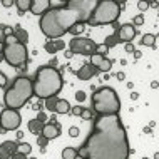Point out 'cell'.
Listing matches in <instances>:
<instances>
[{"label": "cell", "mask_w": 159, "mask_h": 159, "mask_svg": "<svg viewBox=\"0 0 159 159\" xmlns=\"http://www.w3.org/2000/svg\"><path fill=\"white\" fill-rule=\"evenodd\" d=\"M10 159H29L27 156H25V154H22V152H15L14 156H12Z\"/></svg>", "instance_id": "39"}, {"label": "cell", "mask_w": 159, "mask_h": 159, "mask_svg": "<svg viewBox=\"0 0 159 159\" xmlns=\"http://www.w3.org/2000/svg\"><path fill=\"white\" fill-rule=\"evenodd\" d=\"M40 107H42V104H40V102H37V104L32 106V109H34V111H40Z\"/></svg>", "instance_id": "45"}, {"label": "cell", "mask_w": 159, "mask_h": 159, "mask_svg": "<svg viewBox=\"0 0 159 159\" xmlns=\"http://www.w3.org/2000/svg\"><path fill=\"white\" fill-rule=\"evenodd\" d=\"M37 143H39V146H40V148H45L47 143H49V139H47V137H44V136H39V137H37Z\"/></svg>", "instance_id": "33"}, {"label": "cell", "mask_w": 159, "mask_h": 159, "mask_svg": "<svg viewBox=\"0 0 159 159\" xmlns=\"http://www.w3.org/2000/svg\"><path fill=\"white\" fill-rule=\"evenodd\" d=\"M91 64L97 69V70L109 72L111 69H112L114 62L111 61V59H107V57H102V55H99V54H94V55H91Z\"/></svg>", "instance_id": "11"}, {"label": "cell", "mask_w": 159, "mask_h": 159, "mask_svg": "<svg viewBox=\"0 0 159 159\" xmlns=\"http://www.w3.org/2000/svg\"><path fill=\"white\" fill-rule=\"evenodd\" d=\"M99 0H69L61 8H49L40 19L42 34L55 40L69 32L75 24H87Z\"/></svg>", "instance_id": "2"}, {"label": "cell", "mask_w": 159, "mask_h": 159, "mask_svg": "<svg viewBox=\"0 0 159 159\" xmlns=\"http://www.w3.org/2000/svg\"><path fill=\"white\" fill-rule=\"evenodd\" d=\"M139 99V94L137 92H131V101H137Z\"/></svg>", "instance_id": "44"}, {"label": "cell", "mask_w": 159, "mask_h": 159, "mask_svg": "<svg viewBox=\"0 0 159 159\" xmlns=\"http://www.w3.org/2000/svg\"><path fill=\"white\" fill-rule=\"evenodd\" d=\"M116 79H117V80H124V79H126V74H124V72H117V74H116Z\"/></svg>", "instance_id": "42"}, {"label": "cell", "mask_w": 159, "mask_h": 159, "mask_svg": "<svg viewBox=\"0 0 159 159\" xmlns=\"http://www.w3.org/2000/svg\"><path fill=\"white\" fill-rule=\"evenodd\" d=\"M37 121H40V122H44L45 124V121H47V116H45V112H42V111H39V114H37Z\"/></svg>", "instance_id": "36"}, {"label": "cell", "mask_w": 159, "mask_h": 159, "mask_svg": "<svg viewBox=\"0 0 159 159\" xmlns=\"http://www.w3.org/2000/svg\"><path fill=\"white\" fill-rule=\"evenodd\" d=\"M143 24H144V15L143 14L136 15L134 19H132V25H143Z\"/></svg>", "instance_id": "30"}, {"label": "cell", "mask_w": 159, "mask_h": 159, "mask_svg": "<svg viewBox=\"0 0 159 159\" xmlns=\"http://www.w3.org/2000/svg\"><path fill=\"white\" fill-rule=\"evenodd\" d=\"M92 111L97 116L119 114L121 101L117 97V92L112 87H99L92 94Z\"/></svg>", "instance_id": "5"}, {"label": "cell", "mask_w": 159, "mask_h": 159, "mask_svg": "<svg viewBox=\"0 0 159 159\" xmlns=\"http://www.w3.org/2000/svg\"><path fill=\"white\" fill-rule=\"evenodd\" d=\"M34 82V94L39 99H49L54 97L61 92L62 85H64V79L61 75V72L52 66H44L37 70L35 79Z\"/></svg>", "instance_id": "3"}, {"label": "cell", "mask_w": 159, "mask_h": 159, "mask_svg": "<svg viewBox=\"0 0 159 159\" xmlns=\"http://www.w3.org/2000/svg\"><path fill=\"white\" fill-rule=\"evenodd\" d=\"M149 5H151V7H159V2H151Z\"/></svg>", "instance_id": "50"}, {"label": "cell", "mask_w": 159, "mask_h": 159, "mask_svg": "<svg viewBox=\"0 0 159 159\" xmlns=\"http://www.w3.org/2000/svg\"><path fill=\"white\" fill-rule=\"evenodd\" d=\"M2 30L5 32V37H7V35H10V34H14V30H12L10 27H7V25H2Z\"/></svg>", "instance_id": "41"}, {"label": "cell", "mask_w": 159, "mask_h": 159, "mask_svg": "<svg viewBox=\"0 0 159 159\" xmlns=\"http://www.w3.org/2000/svg\"><path fill=\"white\" fill-rule=\"evenodd\" d=\"M79 157V149L75 148H66L62 151V159H77Z\"/></svg>", "instance_id": "22"}, {"label": "cell", "mask_w": 159, "mask_h": 159, "mask_svg": "<svg viewBox=\"0 0 159 159\" xmlns=\"http://www.w3.org/2000/svg\"><path fill=\"white\" fill-rule=\"evenodd\" d=\"M131 148L119 114L96 116L91 134L79 148L82 159H129Z\"/></svg>", "instance_id": "1"}, {"label": "cell", "mask_w": 159, "mask_h": 159, "mask_svg": "<svg viewBox=\"0 0 159 159\" xmlns=\"http://www.w3.org/2000/svg\"><path fill=\"white\" fill-rule=\"evenodd\" d=\"M85 25H87V24H75L74 27H72L70 30H69V34H72L74 37H79L80 34L85 30Z\"/></svg>", "instance_id": "24"}, {"label": "cell", "mask_w": 159, "mask_h": 159, "mask_svg": "<svg viewBox=\"0 0 159 159\" xmlns=\"http://www.w3.org/2000/svg\"><path fill=\"white\" fill-rule=\"evenodd\" d=\"M154 159H159V152H156V154H154Z\"/></svg>", "instance_id": "51"}, {"label": "cell", "mask_w": 159, "mask_h": 159, "mask_svg": "<svg viewBox=\"0 0 159 159\" xmlns=\"http://www.w3.org/2000/svg\"><path fill=\"white\" fill-rule=\"evenodd\" d=\"M3 57L5 61L14 67H22L29 59V50H27V45L25 44H12V45H5L3 49Z\"/></svg>", "instance_id": "7"}, {"label": "cell", "mask_w": 159, "mask_h": 159, "mask_svg": "<svg viewBox=\"0 0 159 159\" xmlns=\"http://www.w3.org/2000/svg\"><path fill=\"white\" fill-rule=\"evenodd\" d=\"M70 104L66 101V99H59L57 106H55V114H69L70 112Z\"/></svg>", "instance_id": "18"}, {"label": "cell", "mask_w": 159, "mask_h": 159, "mask_svg": "<svg viewBox=\"0 0 159 159\" xmlns=\"http://www.w3.org/2000/svg\"><path fill=\"white\" fill-rule=\"evenodd\" d=\"M80 119H84V121H89V119H92V109H82Z\"/></svg>", "instance_id": "29"}, {"label": "cell", "mask_w": 159, "mask_h": 159, "mask_svg": "<svg viewBox=\"0 0 159 159\" xmlns=\"http://www.w3.org/2000/svg\"><path fill=\"white\" fill-rule=\"evenodd\" d=\"M15 152H19V143H15V141H3L0 144V159H10Z\"/></svg>", "instance_id": "12"}, {"label": "cell", "mask_w": 159, "mask_h": 159, "mask_svg": "<svg viewBox=\"0 0 159 159\" xmlns=\"http://www.w3.org/2000/svg\"><path fill=\"white\" fill-rule=\"evenodd\" d=\"M97 49V44L92 39H85V37H74L69 44V50H72L74 54H80V55H94Z\"/></svg>", "instance_id": "9"}, {"label": "cell", "mask_w": 159, "mask_h": 159, "mask_svg": "<svg viewBox=\"0 0 159 159\" xmlns=\"http://www.w3.org/2000/svg\"><path fill=\"white\" fill-rule=\"evenodd\" d=\"M121 15V5L116 0H99L92 17L89 19V25H104V24H116Z\"/></svg>", "instance_id": "6"}, {"label": "cell", "mask_w": 159, "mask_h": 159, "mask_svg": "<svg viewBox=\"0 0 159 159\" xmlns=\"http://www.w3.org/2000/svg\"><path fill=\"white\" fill-rule=\"evenodd\" d=\"M50 8V0H34L30 12L34 15H44Z\"/></svg>", "instance_id": "15"}, {"label": "cell", "mask_w": 159, "mask_h": 159, "mask_svg": "<svg viewBox=\"0 0 159 159\" xmlns=\"http://www.w3.org/2000/svg\"><path fill=\"white\" fill-rule=\"evenodd\" d=\"M0 42H2V39H0Z\"/></svg>", "instance_id": "54"}, {"label": "cell", "mask_w": 159, "mask_h": 159, "mask_svg": "<svg viewBox=\"0 0 159 159\" xmlns=\"http://www.w3.org/2000/svg\"><path fill=\"white\" fill-rule=\"evenodd\" d=\"M97 72L99 70L92 66L91 62H85V64H82V67L77 70V77H79L80 80H89V79H92Z\"/></svg>", "instance_id": "14"}, {"label": "cell", "mask_w": 159, "mask_h": 159, "mask_svg": "<svg viewBox=\"0 0 159 159\" xmlns=\"http://www.w3.org/2000/svg\"><path fill=\"white\" fill-rule=\"evenodd\" d=\"M74 57V52L72 50H66V59H72Z\"/></svg>", "instance_id": "43"}, {"label": "cell", "mask_w": 159, "mask_h": 159, "mask_svg": "<svg viewBox=\"0 0 159 159\" xmlns=\"http://www.w3.org/2000/svg\"><path fill=\"white\" fill-rule=\"evenodd\" d=\"M29 159H37V157H29Z\"/></svg>", "instance_id": "52"}, {"label": "cell", "mask_w": 159, "mask_h": 159, "mask_svg": "<svg viewBox=\"0 0 159 159\" xmlns=\"http://www.w3.org/2000/svg\"><path fill=\"white\" fill-rule=\"evenodd\" d=\"M139 44L146 45V47H154V45H156V35H152V34H144Z\"/></svg>", "instance_id": "21"}, {"label": "cell", "mask_w": 159, "mask_h": 159, "mask_svg": "<svg viewBox=\"0 0 159 159\" xmlns=\"http://www.w3.org/2000/svg\"><path fill=\"white\" fill-rule=\"evenodd\" d=\"M2 5L3 7H12V5H15V0H2Z\"/></svg>", "instance_id": "40"}, {"label": "cell", "mask_w": 159, "mask_h": 159, "mask_svg": "<svg viewBox=\"0 0 159 159\" xmlns=\"http://www.w3.org/2000/svg\"><path fill=\"white\" fill-rule=\"evenodd\" d=\"M109 52V47L106 44H97V49H96V54L102 55V57H106V54Z\"/></svg>", "instance_id": "27"}, {"label": "cell", "mask_w": 159, "mask_h": 159, "mask_svg": "<svg viewBox=\"0 0 159 159\" xmlns=\"http://www.w3.org/2000/svg\"><path fill=\"white\" fill-rule=\"evenodd\" d=\"M17 137H19V139H22V137H24V132L19 131V132H17Z\"/></svg>", "instance_id": "48"}, {"label": "cell", "mask_w": 159, "mask_h": 159, "mask_svg": "<svg viewBox=\"0 0 159 159\" xmlns=\"http://www.w3.org/2000/svg\"><path fill=\"white\" fill-rule=\"evenodd\" d=\"M14 35L17 37V40H19L20 44H25V45H27L29 34H27V30H25V29H22V27H15V29H14Z\"/></svg>", "instance_id": "20"}, {"label": "cell", "mask_w": 159, "mask_h": 159, "mask_svg": "<svg viewBox=\"0 0 159 159\" xmlns=\"http://www.w3.org/2000/svg\"><path fill=\"white\" fill-rule=\"evenodd\" d=\"M32 2L34 0H15V5H17V8H19V15H24L27 10H30Z\"/></svg>", "instance_id": "19"}, {"label": "cell", "mask_w": 159, "mask_h": 159, "mask_svg": "<svg viewBox=\"0 0 159 159\" xmlns=\"http://www.w3.org/2000/svg\"><path fill=\"white\" fill-rule=\"evenodd\" d=\"M82 109H84V107H80V106H74L70 109V114L72 116H80V114H82Z\"/></svg>", "instance_id": "32"}, {"label": "cell", "mask_w": 159, "mask_h": 159, "mask_svg": "<svg viewBox=\"0 0 159 159\" xmlns=\"http://www.w3.org/2000/svg\"><path fill=\"white\" fill-rule=\"evenodd\" d=\"M136 27L132 24H124L119 27V30H117V37H119V44H129V42H132V39L136 37Z\"/></svg>", "instance_id": "10"}, {"label": "cell", "mask_w": 159, "mask_h": 159, "mask_svg": "<svg viewBox=\"0 0 159 159\" xmlns=\"http://www.w3.org/2000/svg\"><path fill=\"white\" fill-rule=\"evenodd\" d=\"M126 52H129V54L136 52V49H134V44H132V42H129V44H126Z\"/></svg>", "instance_id": "38"}, {"label": "cell", "mask_w": 159, "mask_h": 159, "mask_svg": "<svg viewBox=\"0 0 159 159\" xmlns=\"http://www.w3.org/2000/svg\"><path fill=\"white\" fill-rule=\"evenodd\" d=\"M80 134V131H79V127H70V129H69V136H70V137H77V136H79Z\"/></svg>", "instance_id": "34"}, {"label": "cell", "mask_w": 159, "mask_h": 159, "mask_svg": "<svg viewBox=\"0 0 159 159\" xmlns=\"http://www.w3.org/2000/svg\"><path fill=\"white\" fill-rule=\"evenodd\" d=\"M151 87H152V89H157V87H159V82H157V80H152V82H151Z\"/></svg>", "instance_id": "46"}, {"label": "cell", "mask_w": 159, "mask_h": 159, "mask_svg": "<svg viewBox=\"0 0 159 159\" xmlns=\"http://www.w3.org/2000/svg\"><path fill=\"white\" fill-rule=\"evenodd\" d=\"M19 152L25 154V156H29V154L32 152V146L29 143H19Z\"/></svg>", "instance_id": "26"}, {"label": "cell", "mask_w": 159, "mask_h": 159, "mask_svg": "<svg viewBox=\"0 0 159 159\" xmlns=\"http://www.w3.org/2000/svg\"><path fill=\"white\" fill-rule=\"evenodd\" d=\"M57 102H59L57 96H54V97H49V99H45V109L49 111V112H55V106H57Z\"/></svg>", "instance_id": "23"}, {"label": "cell", "mask_w": 159, "mask_h": 159, "mask_svg": "<svg viewBox=\"0 0 159 159\" xmlns=\"http://www.w3.org/2000/svg\"><path fill=\"white\" fill-rule=\"evenodd\" d=\"M137 8H139L141 12H146L149 8V3L144 2V0H139V2H137Z\"/></svg>", "instance_id": "31"}, {"label": "cell", "mask_w": 159, "mask_h": 159, "mask_svg": "<svg viewBox=\"0 0 159 159\" xmlns=\"http://www.w3.org/2000/svg\"><path fill=\"white\" fill-rule=\"evenodd\" d=\"M7 85V75L3 72H0V87H5Z\"/></svg>", "instance_id": "37"}, {"label": "cell", "mask_w": 159, "mask_h": 159, "mask_svg": "<svg viewBox=\"0 0 159 159\" xmlns=\"http://www.w3.org/2000/svg\"><path fill=\"white\" fill-rule=\"evenodd\" d=\"M62 49H66V42L61 40V39L49 40L45 44V52H49V54H55V52H59V50H62Z\"/></svg>", "instance_id": "16"}, {"label": "cell", "mask_w": 159, "mask_h": 159, "mask_svg": "<svg viewBox=\"0 0 159 159\" xmlns=\"http://www.w3.org/2000/svg\"><path fill=\"white\" fill-rule=\"evenodd\" d=\"M143 159H149V157H143Z\"/></svg>", "instance_id": "53"}, {"label": "cell", "mask_w": 159, "mask_h": 159, "mask_svg": "<svg viewBox=\"0 0 159 159\" xmlns=\"http://www.w3.org/2000/svg\"><path fill=\"white\" fill-rule=\"evenodd\" d=\"M34 96V82L29 77L19 75L14 80V84L5 91L3 94V102L8 109H17L25 106V102L30 101V97Z\"/></svg>", "instance_id": "4"}, {"label": "cell", "mask_w": 159, "mask_h": 159, "mask_svg": "<svg viewBox=\"0 0 159 159\" xmlns=\"http://www.w3.org/2000/svg\"><path fill=\"white\" fill-rule=\"evenodd\" d=\"M20 122H22V117H20V112L17 109H5L0 112V134H5L7 131H15L19 129Z\"/></svg>", "instance_id": "8"}, {"label": "cell", "mask_w": 159, "mask_h": 159, "mask_svg": "<svg viewBox=\"0 0 159 159\" xmlns=\"http://www.w3.org/2000/svg\"><path fill=\"white\" fill-rule=\"evenodd\" d=\"M44 122L37 121V119H32V121H29V131L32 132L34 136H42V132H44Z\"/></svg>", "instance_id": "17"}, {"label": "cell", "mask_w": 159, "mask_h": 159, "mask_svg": "<svg viewBox=\"0 0 159 159\" xmlns=\"http://www.w3.org/2000/svg\"><path fill=\"white\" fill-rule=\"evenodd\" d=\"M17 37L14 35V34H10V35H7V37H3V44L5 45H12V44H17Z\"/></svg>", "instance_id": "28"}, {"label": "cell", "mask_w": 159, "mask_h": 159, "mask_svg": "<svg viewBox=\"0 0 159 159\" xmlns=\"http://www.w3.org/2000/svg\"><path fill=\"white\" fill-rule=\"evenodd\" d=\"M75 99H77V102H84L85 101V92H82V91L75 92Z\"/></svg>", "instance_id": "35"}, {"label": "cell", "mask_w": 159, "mask_h": 159, "mask_svg": "<svg viewBox=\"0 0 159 159\" xmlns=\"http://www.w3.org/2000/svg\"><path fill=\"white\" fill-rule=\"evenodd\" d=\"M42 136L47 137V139H57L59 136H61V124L59 122H45L44 126V132H42Z\"/></svg>", "instance_id": "13"}, {"label": "cell", "mask_w": 159, "mask_h": 159, "mask_svg": "<svg viewBox=\"0 0 159 159\" xmlns=\"http://www.w3.org/2000/svg\"><path fill=\"white\" fill-rule=\"evenodd\" d=\"M134 57H136V59L141 57V52H139V50H136V52H134Z\"/></svg>", "instance_id": "49"}, {"label": "cell", "mask_w": 159, "mask_h": 159, "mask_svg": "<svg viewBox=\"0 0 159 159\" xmlns=\"http://www.w3.org/2000/svg\"><path fill=\"white\" fill-rule=\"evenodd\" d=\"M104 44H106L107 47H109V49H111V47H114L116 44H119V37H117V30H116V34H112V35H109V37H107Z\"/></svg>", "instance_id": "25"}, {"label": "cell", "mask_w": 159, "mask_h": 159, "mask_svg": "<svg viewBox=\"0 0 159 159\" xmlns=\"http://www.w3.org/2000/svg\"><path fill=\"white\" fill-rule=\"evenodd\" d=\"M143 132H146V134H151V127H149V126H148V127H144V129H143Z\"/></svg>", "instance_id": "47"}]
</instances>
